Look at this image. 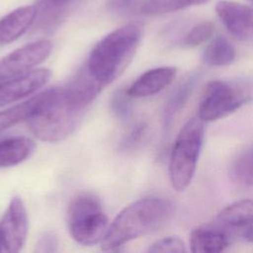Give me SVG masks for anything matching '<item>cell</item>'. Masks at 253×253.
I'll list each match as a JSON object with an SVG mask.
<instances>
[{
  "mask_svg": "<svg viewBox=\"0 0 253 253\" xmlns=\"http://www.w3.org/2000/svg\"><path fill=\"white\" fill-rule=\"evenodd\" d=\"M128 98H131L126 91H117L112 99V110L120 120H127L131 115V106Z\"/></svg>",
  "mask_w": 253,
  "mask_h": 253,
  "instance_id": "23",
  "label": "cell"
},
{
  "mask_svg": "<svg viewBox=\"0 0 253 253\" xmlns=\"http://www.w3.org/2000/svg\"><path fill=\"white\" fill-rule=\"evenodd\" d=\"M241 234L246 241L253 243V215L243 227Z\"/></svg>",
  "mask_w": 253,
  "mask_h": 253,
  "instance_id": "28",
  "label": "cell"
},
{
  "mask_svg": "<svg viewBox=\"0 0 253 253\" xmlns=\"http://www.w3.org/2000/svg\"><path fill=\"white\" fill-rule=\"evenodd\" d=\"M35 143L24 136L0 140V168L10 167L25 161L34 151Z\"/></svg>",
  "mask_w": 253,
  "mask_h": 253,
  "instance_id": "17",
  "label": "cell"
},
{
  "mask_svg": "<svg viewBox=\"0 0 253 253\" xmlns=\"http://www.w3.org/2000/svg\"><path fill=\"white\" fill-rule=\"evenodd\" d=\"M142 5L141 0H110L109 7L110 9L120 15H125L132 12L137 6Z\"/></svg>",
  "mask_w": 253,
  "mask_h": 253,
  "instance_id": "26",
  "label": "cell"
},
{
  "mask_svg": "<svg viewBox=\"0 0 253 253\" xmlns=\"http://www.w3.org/2000/svg\"><path fill=\"white\" fill-rule=\"evenodd\" d=\"M86 110L75 104L62 88H54L51 96L29 120V128L40 140L57 142L75 130Z\"/></svg>",
  "mask_w": 253,
  "mask_h": 253,
  "instance_id": "3",
  "label": "cell"
},
{
  "mask_svg": "<svg viewBox=\"0 0 253 253\" xmlns=\"http://www.w3.org/2000/svg\"><path fill=\"white\" fill-rule=\"evenodd\" d=\"M247 1H248V2L253 6V0H247Z\"/></svg>",
  "mask_w": 253,
  "mask_h": 253,
  "instance_id": "30",
  "label": "cell"
},
{
  "mask_svg": "<svg viewBox=\"0 0 253 253\" xmlns=\"http://www.w3.org/2000/svg\"><path fill=\"white\" fill-rule=\"evenodd\" d=\"M230 234L215 223L195 228L190 236V250L194 253H216L228 247Z\"/></svg>",
  "mask_w": 253,
  "mask_h": 253,
  "instance_id": "12",
  "label": "cell"
},
{
  "mask_svg": "<svg viewBox=\"0 0 253 253\" xmlns=\"http://www.w3.org/2000/svg\"><path fill=\"white\" fill-rule=\"evenodd\" d=\"M69 1L71 0H39L40 6L43 10H59Z\"/></svg>",
  "mask_w": 253,
  "mask_h": 253,
  "instance_id": "27",
  "label": "cell"
},
{
  "mask_svg": "<svg viewBox=\"0 0 253 253\" xmlns=\"http://www.w3.org/2000/svg\"><path fill=\"white\" fill-rule=\"evenodd\" d=\"M214 25L211 21H204L195 25L182 39L181 44L186 47H195L208 42L213 34Z\"/></svg>",
  "mask_w": 253,
  "mask_h": 253,
  "instance_id": "21",
  "label": "cell"
},
{
  "mask_svg": "<svg viewBox=\"0 0 253 253\" xmlns=\"http://www.w3.org/2000/svg\"><path fill=\"white\" fill-rule=\"evenodd\" d=\"M215 12L227 30L237 41L253 44V6L229 0H219Z\"/></svg>",
  "mask_w": 253,
  "mask_h": 253,
  "instance_id": "8",
  "label": "cell"
},
{
  "mask_svg": "<svg viewBox=\"0 0 253 253\" xmlns=\"http://www.w3.org/2000/svg\"><path fill=\"white\" fill-rule=\"evenodd\" d=\"M66 219L71 237L85 246L102 242L110 225L100 200L89 192L79 193L71 200Z\"/></svg>",
  "mask_w": 253,
  "mask_h": 253,
  "instance_id": "5",
  "label": "cell"
},
{
  "mask_svg": "<svg viewBox=\"0 0 253 253\" xmlns=\"http://www.w3.org/2000/svg\"><path fill=\"white\" fill-rule=\"evenodd\" d=\"M236 56L232 43L223 36L213 37L203 52V60L210 66H226L231 64Z\"/></svg>",
  "mask_w": 253,
  "mask_h": 253,
  "instance_id": "18",
  "label": "cell"
},
{
  "mask_svg": "<svg viewBox=\"0 0 253 253\" xmlns=\"http://www.w3.org/2000/svg\"><path fill=\"white\" fill-rule=\"evenodd\" d=\"M58 240L56 235L51 231L43 232L36 243L35 251L39 253H52L57 251Z\"/></svg>",
  "mask_w": 253,
  "mask_h": 253,
  "instance_id": "25",
  "label": "cell"
},
{
  "mask_svg": "<svg viewBox=\"0 0 253 253\" xmlns=\"http://www.w3.org/2000/svg\"><path fill=\"white\" fill-rule=\"evenodd\" d=\"M28 234V214L21 198L14 197L4 213L0 223V238L3 250L20 251Z\"/></svg>",
  "mask_w": 253,
  "mask_h": 253,
  "instance_id": "9",
  "label": "cell"
},
{
  "mask_svg": "<svg viewBox=\"0 0 253 253\" xmlns=\"http://www.w3.org/2000/svg\"><path fill=\"white\" fill-rule=\"evenodd\" d=\"M51 73L47 68H39L0 83V108L21 100L44 86Z\"/></svg>",
  "mask_w": 253,
  "mask_h": 253,
  "instance_id": "10",
  "label": "cell"
},
{
  "mask_svg": "<svg viewBox=\"0 0 253 253\" xmlns=\"http://www.w3.org/2000/svg\"><path fill=\"white\" fill-rule=\"evenodd\" d=\"M52 48L47 40L35 41L19 47L0 59V83L29 72L45 60Z\"/></svg>",
  "mask_w": 253,
  "mask_h": 253,
  "instance_id": "7",
  "label": "cell"
},
{
  "mask_svg": "<svg viewBox=\"0 0 253 253\" xmlns=\"http://www.w3.org/2000/svg\"><path fill=\"white\" fill-rule=\"evenodd\" d=\"M205 138L204 121L190 119L180 129L170 153L169 177L173 188L185 190L192 182Z\"/></svg>",
  "mask_w": 253,
  "mask_h": 253,
  "instance_id": "4",
  "label": "cell"
},
{
  "mask_svg": "<svg viewBox=\"0 0 253 253\" xmlns=\"http://www.w3.org/2000/svg\"><path fill=\"white\" fill-rule=\"evenodd\" d=\"M54 88L47 89L30 99L19 103L9 109L0 112V131H3L9 127H12L22 122L29 121L38 110L43 105V103L51 96Z\"/></svg>",
  "mask_w": 253,
  "mask_h": 253,
  "instance_id": "14",
  "label": "cell"
},
{
  "mask_svg": "<svg viewBox=\"0 0 253 253\" xmlns=\"http://www.w3.org/2000/svg\"><path fill=\"white\" fill-rule=\"evenodd\" d=\"M200 77L201 73L199 71L192 73L173 91L163 110L162 123L164 129H168L171 126L177 114L186 105L196 84L199 82Z\"/></svg>",
  "mask_w": 253,
  "mask_h": 253,
  "instance_id": "16",
  "label": "cell"
},
{
  "mask_svg": "<svg viewBox=\"0 0 253 253\" xmlns=\"http://www.w3.org/2000/svg\"><path fill=\"white\" fill-rule=\"evenodd\" d=\"M186 247L182 239L177 236H167L153 242L147 252H173V253H181L185 252Z\"/></svg>",
  "mask_w": 253,
  "mask_h": 253,
  "instance_id": "22",
  "label": "cell"
},
{
  "mask_svg": "<svg viewBox=\"0 0 253 253\" xmlns=\"http://www.w3.org/2000/svg\"><path fill=\"white\" fill-rule=\"evenodd\" d=\"M37 7L27 5L19 7L0 19V46L20 38L35 22Z\"/></svg>",
  "mask_w": 253,
  "mask_h": 253,
  "instance_id": "13",
  "label": "cell"
},
{
  "mask_svg": "<svg viewBox=\"0 0 253 253\" xmlns=\"http://www.w3.org/2000/svg\"><path fill=\"white\" fill-rule=\"evenodd\" d=\"M142 35L140 25L128 23L105 36L86 62L92 75L104 85L116 80L130 63Z\"/></svg>",
  "mask_w": 253,
  "mask_h": 253,
  "instance_id": "2",
  "label": "cell"
},
{
  "mask_svg": "<svg viewBox=\"0 0 253 253\" xmlns=\"http://www.w3.org/2000/svg\"><path fill=\"white\" fill-rule=\"evenodd\" d=\"M3 250V246H2V242H1V238H0V251Z\"/></svg>",
  "mask_w": 253,
  "mask_h": 253,
  "instance_id": "29",
  "label": "cell"
},
{
  "mask_svg": "<svg viewBox=\"0 0 253 253\" xmlns=\"http://www.w3.org/2000/svg\"><path fill=\"white\" fill-rule=\"evenodd\" d=\"M249 100V95L239 86L213 80L208 83L202 97L198 117L204 122H212L229 116Z\"/></svg>",
  "mask_w": 253,
  "mask_h": 253,
  "instance_id": "6",
  "label": "cell"
},
{
  "mask_svg": "<svg viewBox=\"0 0 253 253\" xmlns=\"http://www.w3.org/2000/svg\"><path fill=\"white\" fill-rule=\"evenodd\" d=\"M209 1L210 0H145L139 10L143 15L147 16L162 15L188 7L202 5Z\"/></svg>",
  "mask_w": 253,
  "mask_h": 253,
  "instance_id": "20",
  "label": "cell"
},
{
  "mask_svg": "<svg viewBox=\"0 0 253 253\" xmlns=\"http://www.w3.org/2000/svg\"><path fill=\"white\" fill-rule=\"evenodd\" d=\"M177 74L176 67L161 66L142 73L127 89L131 98H144L155 95L166 88Z\"/></svg>",
  "mask_w": 253,
  "mask_h": 253,
  "instance_id": "11",
  "label": "cell"
},
{
  "mask_svg": "<svg viewBox=\"0 0 253 253\" xmlns=\"http://www.w3.org/2000/svg\"><path fill=\"white\" fill-rule=\"evenodd\" d=\"M253 215V200L244 199L234 202L222 209L216 215L215 223L230 235L235 231H242Z\"/></svg>",
  "mask_w": 253,
  "mask_h": 253,
  "instance_id": "15",
  "label": "cell"
},
{
  "mask_svg": "<svg viewBox=\"0 0 253 253\" xmlns=\"http://www.w3.org/2000/svg\"><path fill=\"white\" fill-rule=\"evenodd\" d=\"M145 130H146V125L144 123L135 124L122 140L121 149L125 151H129L135 148L142 140Z\"/></svg>",
  "mask_w": 253,
  "mask_h": 253,
  "instance_id": "24",
  "label": "cell"
},
{
  "mask_svg": "<svg viewBox=\"0 0 253 253\" xmlns=\"http://www.w3.org/2000/svg\"><path fill=\"white\" fill-rule=\"evenodd\" d=\"M230 173L237 184L253 187V144L246 147L234 158Z\"/></svg>",
  "mask_w": 253,
  "mask_h": 253,
  "instance_id": "19",
  "label": "cell"
},
{
  "mask_svg": "<svg viewBox=\"0 0 253 253\" xmlns=\"http://www.w3.org/2000/svg\"><path fill=\"white\" fill-rule=\"evenodd\" d=\"M173 214V205L158 197L143 198L126 207L109 225L102 249L116 250L126 243L162 228Z\"/></svg>",
  "mask_w": 253,
  "mask_h": 253,
  "instance_id": "1",
  "label": "cell"
}]
</instances>
